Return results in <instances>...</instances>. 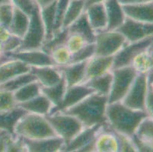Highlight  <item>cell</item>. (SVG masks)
<instances>
[{"label": "cell", "instance_id": "f35d334b", "mask_svg": "<svg viewBox=\"0 0 153 152\" xmlns=\"http://www.w3.org/2000/svg\"><path fill=\"white\" fill-rule=\"evenodd\" d=\"M18 107L13 92L0 90V111H8Z\"/></svg>", "mask_w": 153, "mask_h": 152}, {"label": "cell", "instance_id": "ac0fdd59", "mask_svg": "<svg viewBox=\"0 0 153 152\" xmlns=\"http://www.w3.org/2000/svg\"><path fill=\"white\" fill-rule=\"evenodd\" d=\"M122 6L126 18L138 22L153 23V2Z\"/></svg>", "mask_w": 153, "mask_h": 152}, {"label": "cell", "instance_id": "44dd1931", "mask_svg": "<svg viewBox=\"0 0 153 152\" xmlns=\"http://www.w3.org/2000/svg\"><path fill=\"white\" fill-rule=\"evenodd\" d=\"M30 72V66L21 61L9 59L0 63V85L13 78Z\"/></svg>", "mask_w": 153, "mask_h": 152}, {"label": "cell", "instance_id": "83f0119b", "mask_svg": "<svg viewBox=\"0 0 153 152\" xmlns=\"http://www.w3.org/2000/svg\"><path fill=\"white\" fill-rule=\"evenodd\" d=\"M112 80L113 74L111 71L108 73L100 75L98 77L90 79L84 84L86 86L92 89L94 93L108 97L111 91Z\"/></svg>", "mask_w": 153, "mask_h": 152}, {"label": "cell", "instance_id": "b9f144b4", "mask_svg": "<svg viewBox=\"0 0 153 152\" xmlns=\"http://www.w3.org/2000/svg\"><path fill=\"white\" fill-rule=\"evenodd\" d=\"M69 2H70V0H56V22L54 34L62 29L63 17Z\"/></svg>", "mask_w": 153, "mask_h": 152}, {"label": "cell", "instance_id": "ee69618b", "mask_svg": "<svg viewBox=\"0 0 153 152\" xmlns=\"http://www.w3.org/2000/svg\"><path fill=\"white\" fill-rule=\"evenodd\" d=\"M22 38L11 34L9 38L2 43V53H9L17 51L22 44Z\"/></svg>", "mask_w": 153, "mask_h": 152}, {"label": "cell", "instance_id": "603a6c76", "mask_svg": "<svg viewBox=\"0 0 153 152\" xmlns=\"http://www.w3.org/2000/svg\"><path fill=\"white\" fill-rule=\"evenodd\" d=\"M18 106L23 109L25 112L42 116L50 114L53 107L51 100L42 93L26 102L19 104Z\"/></svg>", "mask_w": 153, "mask_h": 152}, {"label": "cell", "instance_id": "d6986e66", "mask_svg": "<svg viewBox=\"0 0 153 152\" xmlns=\"http://www.w3.org/2000/svg\"><path fill=\"white\" fill-rule=\"evenodd\" d=\"M107 15L106 30H116L122 25L126 19L123 6L118 0H107L104 3Z\"/></svg>", "mask_w": 153, "mask_h": 152}, {"label": "cell", "instance_id": "f6af8a7d", "mask_svg": "<svg viewBox=\"0 0 153 152\" xmlns=\"http://www.w3.org/2000/svg\"><path fill=\"white\" fill-rule=\"evenodd\" d=\"M11 3L21 11L30 16L37 8L34 0H10Z\"/></svg>", "mask_w": 153, "mask_h": 152}, {"label": "cell", "instance_id": "d6a6232c", "mask_svg": "<svg viewBox=\"0 0 153 152\" xmlns=\"http://www.w3.org/2000/svg\"><path fill=\"white\" fill-rule=\"evenodd\" d=\"M36 78L33 74L30 72L27 73H24L22 75H19L16 77L13 78L11 80L5 82L3 84L0 85V90H5L8 91L14 92L17 90L18 89L21 88L24 85H25L30 82L35 81Z\"/></svg>", "mask_w": 153, "mask_h": 152}, {"label": "cell", "instance_id": "ffe728a7", "mask_svg": "<svg viewBox=\"0 0 153 152\" xmlns=\"http://www.w3.org/2000/svg\"><path fill=\"white\" fill-rule=\"evenodd\" d=\"M86 63L87 61L58 66L66 81L67 87L84 83L85 79Z\"/></svg>", "mask_w": 153, "mask_h": 152}, {"label": "cell", "instance_id": "52a82bcc", "mask_svg": "<svg viewBox=\"0 0 153 152\" xmlns=\"http://www.w3.org/2000/svg\"><path fill=\"white\" fill-rule=\"evenodd\" d=\"M46 40V32L41 19L40 8L37 7L30 15V24L22 44L18 50H40ZM17 50V51H18Z\"/></svg>", "mask_w": 153, "mask_h": 152}, {"label": "cell", "instance_id": "7c38bea8", "mask_svg": "<svg viewBox=\"0 0 153 152\" xmlns=\"http://www.w3.org/2000/svg\"><path fill=\"white\" fill-rule=\"evenodd\" d=\"M92 93H94V90L86 86L85 84L68 87L60 104L58 107H53L50 114L56 112H63L79 104L83 99Z\"/></svg>", "mask_w": 153, "mask_h": 152}, {"label": "cell", "instance_id": "277c9868", "mask_svg": "<svg viewBox=\"0 0 153 152\" xmlns=\"http://www.w3.org/2000/svg\"><path fill=\"white\" fill-rule=\"evenodd\" d=\"M46 118L56 136L63 139L65 145L84 128L77 118L66 113L56 112L47 115Z\"/></svg>", "mask_w": 153, "mask_h": 152}, {"label": "cell", "instance_id": "c3c4849f", "mask_svg": "<svg viewBox=\"0 0 153 152\" xmlns=\"http://www.w3.org/2000/svg\"><path fill=\"white\" fill-rule=\"evenodd\" d=\"M12 33L9 31V29L0 25V43L2 44L11 36Z\"/></svg>", "mask_w": 153, "mask_h": 152}, {"label": "cell", "instance_id": "5bb4252c", "mask_svg": "<svg viewBox=\"0 0 153 152\" xmlns=\"http://www.w3.org/2000/svg\"><path fill=\"white\" fill-rule=\"evenodd\" d=\"M23 139L27 152H59L65 145L63 139L58 136L39 139Z\"/></svg>", "mask_w": 153, "mask_h": 152}, {"label": "cell", "instance_id": "4fadbf2b", "mask_svg": "<svg viewBox=\"0 0 153 152\" xmlns=\"http://www.w3.org/2000/svg\"><path fill=\"white\" fill-rule=\"evenodd\" d=\"M104 125H96L91 127H84L70 142L63 146L61 151L80 152L85 146L95 139L98 133Z\"/></svg>", "mask_w": 153, "mask_h": 152}, {"label": "cell", "instance_id": "30bf717a", "mask_svg": "<svg viewBox=\"0 0 153 152\" xmlns=\"http://www.w3.org/2000/svg\"><path fill=\"white\" fill-rule=\"evenodd\" d=\"M152 44L153 37H148L138 42L127 43L114 56L113 69L130 66L135 56L143 50L152 47Z\"/></svg>", "mask_w": 153, "mask_h": 152}, {"label": "cell", "instance_id": "11a10c76", "mask_svg": "<svg viewBox=\"0 0 153 152\" xmlns=\"http://www.w3.org/2000/svg\"><path fill=\"white\" fill-rule=\"evenodd\" d=\"M2 54V44L0 43V56Z\"/></svg>", "mask_w": 153, "mask_h": 152}, {"label": "cell", "instance_id": "1f68e13d", "mask_svg": "<svg viewBox=\"0 0 153 152\" xmlns=\"http://www.w3.org/2000/svg\"><path fill=\"white\" fill-rule=\"evenodd\" d=\"M40 94H41V85L37 80L27 84L13 92L18 105L34 98Z\"/></svg>", "mask_w": 153, "mask_h": 152}, {"label": "cell", "instance_id": "8992f818", "mask_svg": "<svg viewBox=\"0 0 153 152\" xmlns=\"http://www.w3.org/2000/svg\"><path fill=\"white\" fill-rule=\"evenodd\" d=\"M127 41L118 30H104L96 33L94 50L96 56H114L126 44Z\"/></svg>", "mask_w": 153, "mask_h": 152}, {"label": "cell", "instance_id": "ba28073f", "mask_svg": "<svg viewBox=\"0 0 153 152\" xmlns=\"http://www.w3.org/2000/svg\"><path fill=\"white\" fill-rule=\"evenodd\" d=\"M148 88V74H137L121 102L126 107L146 112V97Z\"/></svg>", "mask_w": 153, "mask_h": 152}, {"label": "cell", "instance_id": "8fae6325", "mask_svg": "<svg viewBox=\"0 0 153 152\" xmlns=\"http://www.w3.org/2000/svg\"><path fill=\"white\" fill-rule=\"evenodd\" d=\"M9 59H14L31 66L55 65L50 54L41 49L32 50H18L9 53H2Z\"/></svg>", "mask_w": 153, "mask_h": 152}, {"label": "cell", "instance_id": "2e32d148", "mask_svg": "<svg viewBox=\"0 0 153 152\" xmlns=\"http://www.w3.org/2000/svg\"><path fill=\"white\" fill-rule=\"evenodd\" d=\"M30 72L34 75L36 80L43 87L54 85L62 78V72L56 65L31 66Z\"/></svg>", "mask_w": 153, "mask_h": 152}, {"label": "cell", "instance_id": "5b68a950", "mask_svg": "<svg viewBox=\"0 0 153 152\" xmlns=\"http://www.w3.org/2000/svg\"><path fill=\"white\" fill-rule=\"evenodd\" d=\"M112 85L108 95V103L121 102L132 85L136 73L131 66L116 68L111 70Z\"/></svg>", "mask_w": 153, "mask_h": 152}, {"label": "cell", "instance_id": "4dcf8cb0", "mask_svg": "<svg viewBox=\"0 0 153 152\" xmlns=\"http://www.w3.org/2000/svg\"><path fill=\"white\" fill-rule=\"evenodd\" d=\"M66 88L67 85L62 75L61 80L54 85L46 87H41V93L51 100V102L53 106V107H56L60 104Z\"/></svg>", "mask_w": 153, "mask_h": 152}, {"label": "cell", "instance_id": "7a4b0ae2", "mask_svg": "<svg viewBox=\"0 0 153 152\" xmlns=\"http://www.w3.org/2000/svg\"><path fill=\"white\" fill-rule=\"evenodd\" d=\"M149 115L146 112L136 110L122 102L108 103L106 109L107 123L115 132L133 136L140 122Z\"/></svg>", "mask_w": 153, "mask_h": 152}, {"label": "cell", "instance_id": "f907efd6", "mask_svg": "<svg viewBox=\"0 0 153 152\" xmlns=\"http://www.w3.org/2000/svg\"><path fill=\"white\" fill-rule=\"evenodd\" d=\"M8 132H4L0 136V152H5L6 151V136Z\"/></svg>", "mask_w": 153, "mask_h": 152}, {"label": "cell", "instance_id": "db71d44e", "mask_svg": "<svg viewBox=\"0 0 153 152\" xmlns=\"http://www.w3.org/2000/svg\"><path fill=\"white\" fill-rule=\"evenodd\" d=\"M7 2H11L10 0H0V5L4 3H7Z\"/></svg>", "mask_w": 153, "mask_h": 152}, {"label": "cell", "instance_id": "7bdbcfd3", "mask_svg": "<svg viewBox=\"0 0 153 152\" xmlns=\"http://www.w3.org/2000/svg\"><path fill=\"white\" fill-rule=\"evenodd\" d=\"M14 13V5L11 2L0 5V25L9 28Z\"/></svg>", "mask_w": 153, "mask_h": 152}, {"label": "cell", "instance_id": "cb8c5ba5", "mask_svg": "<svg viewBox=\"0 0 153 152\" xmlns=\"http://www.w3.org/2000/svg\"><path fill=\"white\" fill-rule=\"evenodd\" d=\"M69 33H76L85 40L88 44H94L95 40L96 32L91 27L88 20L85 12H83L76 21L68 27Z\"/></svg>", "mask_w": 153, "mask_h": 152}, {"label": "cell", "instance_id": "e0dca14e", "mask_svg": "<svg viewBox=\"0 0 153 152\" xmlns=\"http://www.w3.org/2000/svg\"><path fill=\"white\" fill-rule=\"evenodd\" d=\"M118 142L114 132L105 125L98 133L94 142V152H118Z\"/></svg>", "mask_w": 153, "mask_h": 152}, {"label": "cell", "instance_id": "836d02e7", "mask_svg": "<svg viewBox=\"0 0 153 152\" xmlns=\"http://www.w3.org/2000/svg\"><path fill=\"white\" fill-rule=\"evenodd\" d=\"M136 138L144 142L153 143V119L152 116H148L140 122L134 134Z\"/></svg>", "mask_w": 153, "mask_h": 152}, {"label": "cell", "instance_id": "681fc988", "mask_svg": "<svg viewBox=\"0 0 153 152\" xmlns=\"http://www.w3.org/2000/svg\"><path fill=\"white\" fill-rule=\"evenodd\" d=\"M118 1L121 5H133V4L153 2V0H118Z\"/></svg>", "mask_w": 153, "mask_h": 152}, {"label": "cell", "instance_id": "484cf974", "mask_svg": "<svg viewBox=\"0 0 153 152\" xmlns=\"http://www.w3.org/2000/svg\"><path fill=\"white\" fill-rule=\"evenodd\" d=\"M30 24V16L14 6V13L9 29L12 35L22 38Z\"/></svg>", "mask_w": 153, "mask_h": 152}, {"label": "cell", "instance_id": "ab89813d", "mask_svg": "<svg viewBox=\"0 0 153 152\" xmlns=\"http://www.w3.org/2000/svg\"><path fill=\"white\" fill-rule=\"evenodd\" d=\"M113 130V129H112ZM114 131V130H113ZM117 136L118 142V148L119 152H137L135 145L133 142V139L130 136H126L125 134L120 133V132L114 131Z\"/></svg>", "mask_w": 153, "mask_h": 152}, {"label": "cell", "instance_id": "74e56055", "mask_svg": "<svg viewBox=\"0 0 153 152\" xmlns=\"http://www.w3.org/2000/svg\"><path fill=\"white\" fill-rule=\"evenodd\" d=\"M95 53L94 44H87L81 50L72 54L70 63H78L88 61Z\"/></svg>", "mask_w": 153, "mask_h": 152}, {"label": "cell", "instance_id": "f5cc1de1", "mask_svg": "<svg viewBox=\"0 0 153 152\" xmlns=\"http://www.w3.org/2000/svg\"><path fill=\"white\" fill-rule=\"evenodd\" d=\"M107 0H85V8L90 6V5H94V4H100L104 3Z\"/></svg>", "mask_w": 153, "mask_h": 152}, {"label": "cell", "instance_id": "6da1fadb", "mask_svg": "<svg viewBox=\"0 0 153 152\" xmlns=\"http://www.w3.org/2000/svg\"><path fill=\"white\" fill-rule=\"evenodd\" d=\"M108 104L107 96L92 93L76 105L70 107L63 113L77 118L84 127L96 125H106V109Z\"/></svg>", "mask_w": 153, "mask_h": 152}, {"label": "cell", "instance_id": "d590c367", "mask_svg": "<svg viewBox=\"0 0 153 152\" xmlns=\"http://www.w3.org/2000/svg\"><path fill=\"white\" fill-rule=\"evenodd\" d=\"M56 66H63L70 63L72 53L66 45H62L54 49L50 53Z\"/></svg>", "mask_w": 153, "mask_h": 152}, {"label": "cell", "instance_id": "9c48e42d", "mask_svg": "<svg viewBox=\"0 0 153 152\" xmlns=\"http://www.w3.org/2000/svg\"><path fill=\"white\" fill-rule=\"evenodd\" d=\"M117 30L125 37L127 43H134L153 37V23L138 22L126 18Z\"/></svg>", "mask_w": 153, "mask_h": 152}, {"label": "cell", "instance_id": "60d3db41", "mask_svg": "<svg viewBox=\"0 0 153 152\" xmlns=\"http://www.w3.org/2000/svg\"><path fill=\"white\" fill-rule=\"evenodd\" d=\"M88 43L85 41L82 37L76 33H69L67 40L66 41V47L68 50L70 51L71 53H75L76 52L81 50L83 47L87 44Z\"/></svg>", "mask_w": 153, "mask_h": 152}, {"label": "cell", "instance_id": "bcb514c9", "mask_svg": "<svg viewBox=\"0 0 153 152\" xmlns=\"http://www.w3.org/2000/svg\"><path fill=\"white\" fill-rule=\"evenodd\" d=\"M146 112L149 116L153 115V83L152 70L148 73V88L146 97Z\"/></svg>", "mask_w": 153, "mask_h": 152}, {"label": "cell", "instance_id": "3957f363", "mask_svg": "<svg viewBox=\"0 0 153 152\" xmlns=\"http://www.w3.org/2000/svg\"><path fill=\"white\" fill-rule=\"evenodd\" d=\"M14 134L26 139H39L56 136L46 116L27 112L15 124Z\"/></svg>", "mask_w": 153, "mask_h": 152}, {"label": "cell", "instance_id": "d4e9b609", "mask_svg": "<svg viewBox=\"0 0 153 152\" xmlns=\"http://www.w3.org/2000/svg\"><path fill=\"white\" fill-rule=\"evenodd\" d=\"M130 66L137 74H148L152 70V46L143 50L135 56Z\"/></svg>", "mask_w": 153, "mask_h": 152}, {"label": "cell", "instance_id": "7dc6e473", "mask_svg": "<svg viewBox=\"0 0 153 152\" xmlns=\"http://www.w3.org/2000/svg\"><path fill=\"white\" fill-rule=\"evenodd\" d=\"M133 142L135 145L137 151H142V152H152L153 151V143H149V142H144V141L141 140V139L136 138V136L133 135L131 136Z\"/></svg>", "mask_w": 153, "mask_h": 152}, {"label": "cell", "instance_id": "f546056e", "mask_svg": "<svg viewBox=\"0 0 153 152\" xmlns=\"http://www.w3.org/2000/svg\"><path fill=\"white\" fill-rule=\"evenodd\" d=\"M56 1L44 8H40L41 19L46 32V40H49L53 36L56 22Z\"/></svg>", "mask_w": 153, "mask_h": 152}, {"label": "cell", "instance_id": "8d00e7d4", "mask_svg": "<svg viewBox=\"0 0 153 152\" xmlns=\"http://www.w3.org/2000/svg\"><path fill=\"white\" fill-rule=\"evenodd\" d=\"M6 151L5 152H27L23 138L15 134L8 133L6 136Z\"/></svg>", "mask_w": 153, "mask_h": 152}, {"label": "cell", "instance_id": "4316f807", "mask_svg": "<svg viewBox=\"0 0 153 152\" xmlns=\"http://www.w3.org/2000/svg\"><path fill=\"white\" fill-rule=\"evenodd\" d=\"M25 113L19 106L11 110L0 111V130H4L9 134H14L15 124Z\"/></svg>", "mask_w": 153, "mask_h": 152}, {"label": "cell", "instance_id": "9a60e30c", "mask_svg": "<svg viewBox=\"0 0 153 152\" xmlns=\"http://www.w3.org/2000/svg\"><path fill=\"white\" fill-rule=\"evenodd\" d=\"M113 62L114 56L94 55L89 59L86 63L85 82L111 72L113 69Z\"/></svg>", "mask_w": 153, "mask_h": 152}, {"label": "cell", "instance_id": "9f6ffc18", "mask_svg": "<svg viewBox=\"0 0 153 152\" xmlns=\"http://www.w3.org/2000/svg\"><path fill=\"white\" fill-rule=\"evenodd\" d=\"M4 132H5V131H4V130H0V136H1V135H2V134Z\"/></svg>", "mask_w": 153, "mask_h": 152}, {"label": "cell", "instance_id": "7402d4cb", "mask_svg": "<svg viewBox=\"0 0 153 152\" xmlns=\"http://www.w3.org/2000/svg\"><path fill=\"white\" fill-rule=\"evenodd\" d=\"M85 12L91 27L96 33L106 30L108 21L104 3L90 5L85 8Z\"/></svg>", "mask_w": 153, "mask_h": 152}, {"label": "cell", "instance_id": "e575fe53", "mask_svg": "<svg viewBox=\"0 0 153 152\" xmlns=\"http://www.w3.org/2000/svg\"><path fill=\"white\" fill-rule=\"evenodd\" d=\"M69 33L67 28L61 29L59 31L56 32L51 39L44 41L41 50L44 52L50 54L55 48L66 44Z\"/></svg>", "mask_w": 153, "mask_h": 152}, {"label": "cell", "instance_id": "816d5d0a", "mask_svg": "<svg viewBox=\"0 0 153 152\" xmlns=\"http://www.w3.org/2000/svg\"><path fill=\"white\" fill-rule=\"evenodd\" d=\"M55 1H56V0H34L35 3L37 4V5L40 8H44V7L47 6V5H51V4H52Z\"/></svg>", "mask_w": 153, "mask_h": 152}, {"label": "cell", "instance_id": "f1b7e54d", "mask_svg": "<svg viewBox=\"0 0 153 152\" xmlns=\"http://www.w3.org/2000/svg\"><path fill=\"white\" fill-rule=\"evenodd\" d=\"M85 10V0H70L62 20V29L68 28Z\"/></svg>", "mask_w": 153, "mask_h": 152}]
</instances>
